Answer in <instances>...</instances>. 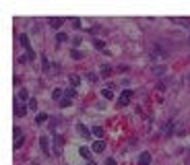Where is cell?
I'll return each mask as SVG.
<instances>
[{"instance_id":"8992f818","label":"cell","mask_w":190,"mask_h":165,"mask_svg":"<svg viewBox=\"0 0 190 165\" xmlns=\"http://www.w3.org/2000/svg\"><path fill=\"white\" fill-rule=\"evenodd\" d=\"M91 132H93V134L97 136V138H99V140H103V134H105V132H103V128H101V126H95Z\"/></svg>"},{"instance_id":"8fae6325","label":"cell","mask_w":190,"mask_h":165,"mask_svg":"<svg viewBox=\"0 0 190 165\" xmlns=\"http://www.w3.org/2000/svg\"><path fill=\"white\" fill-rule=\"evenodd\" d=\"M17 97H19V101H25V99H27V97H29V93H27V89H21V91H19V95H17Z\"/></svg>"},{"instance_id":"cb8c5ba5","label":"cell","mask_w":190,"mask_h":165,"mask_svg":"<svg viewBox=\"0 0 190 165\" xmlns=\"http://www.w3.org/2000/svg\"><path fill=\"white\" fill-rule=\"evenodd\" d=\"M87 79H89V81H95V79H97V77H95L93 72H87Z\"/></svg>"},{"instance_id":"7a4b0ae2","label":"cell","mask_w":190,"mask_h":165,"mask_svg":"<svg viewBox=\"0 0 190 165\" xmlns=\"http://www.w3.org/2000/svg\"><path fill=\"white\" fill-rule=\"evenodd\" d=\"M25 114H27V107L21 105V103H17V105H15V118H23Z\"/></svg>"},{"instance_id":"9a60e30c","label":"cell","mask_w":190,"mask_h":165,"mask_svg":"<svg viewBox=\"0 0 190 165\" xmlns=\"http://www.w3.org/2000/svg\"><path fill=\"white\" fill-rule=\"evenodd\" d=\"M93 45L97 47V50H103V47H105V43H103L101 39H93Z\"/></svg>"},{"instance_id":"6da1fadb","label":"cell","mask_w":190,"mask_h":165,"mask_svg":"<svg viewBox=\"0 0 190 165\" xmlns=\"http://www.w3.org/2000/svg\"><path fill=\"white\" fill-rule=\"evenodd\" d=\"M130 97H132V91H130V89H126V91H122V95H120L118 103H120V105H126V103L130 101Z\"/></svg>"},{"instance_id":"3957f363","label":"cell","mask_w":190,"mask_h":165,"mask_svg":"<svg viewBox=\"0 0 190 165\" xmlns=\"http://www.w3.org/2000/svg\"><path fill=\"white\" fill-rule=\"evenodd\" d=\"M139 165H151V155H149L147 151L139 155Z\"/></svg>"},{"instance_id":"277c9868","label":"cell","mask_w":190,"mask_h":165,"mask_svg":"<svg viewBox=\"0 0 190 165\" xmlns=\"http://www.w3.org/2000/svg\"><path fill=\"white\" fill-rule=\"evenodd\" d=\"M103 149H105V140H95L93 142V151L95 153H101Z\"/></svg>"},{"instance_id":"2e32d148","label":"cell","mask_w":190,"mask_h":165,"mask_svg":"<svg viewBox=\"0 0 190 165\" xmlns=\"http://www.w3.org/2000/svg\"><path fill=\"white\" fill-rule=\"evenodd\" d=\"M60 97H62V91L60 89H54L52 91V99H60Z\"/></svg>"},{"instance_id":"ac0fdd59","label":"cell","mask_w":190,"mask_h":165,"mask_svg":"<svg viewBox=\"0 0 190 165\" xmlns=\"http://www.w3.org/2000/svg\"><path fill=\"white\" fill-rule=\"evenodd\" d=\"M64 95H66V99H72V97H75V89H68Z\"/></svg>"},{"instance_id":"52a82bcc","label":"cell","mask_w":190,"mask_h":165,"mask_svg":"<svg viewBox=\"0 0 190 165\" xmlns=\"http://www.w3.org/2000/svg\"><path fill=\"white\" fill-rule=\"evenodd\" d=\"M79 153H81V157H85V159H89V157H91V153H89V149H87V147H81V149H79ZM89 161H91V159H89Z\"/></svg>"},{"instance_id":"30bf717a","label":"cell","mask_w":190,"mask_h":165,"mask_svg":"<svg viewBox=\"0 0 190 165\" xmlns=\"http://www.w3.org/2000/svg\"><path fill=\"white\" fill-rule=\"evenodd\" d=\"M110 74H112V68H110L107 64H103V66H101V77H110Z\"/></svg>"},{"instance_id":"d4e9b609","label":"cell","mask_w":190,"mask_h":165,"mask_svg":"<svg viewBox=\"0 0 190 165\" xmlns=\"http://www.w3.org/2000/svg\"><path fill=\"white\" fill-rule=\"evenodd\" d=\"M44 70H46V72L50 70V64H48V60H46V58H44Z\"/></svg>"},{"instance_id":"44dd1931","label":"cell","mask_w":190,"mask_h":165,"mask_svg":"<svg viewBox=\"0 0 190 165\" xmlns=\"http://www.w3.org/2000/svg\"><path fill=\"white\" fill-rule=\"evenodd\" d=\"M157 74H161V72H165V66H157V68H153Z\"/></svg>"},{"instance_id":"603a6c76","label":"cell","mask_w":190,"mask_h":165,"mask_svg":"<svg viewBox=\"0 0 190 165\" xmlns=\"http://www.w3.org/2000/svg\"><path fill=\"white\" fill-rule=\"evenodd\" d=\"M58 41H66V33H58Z\"/></svg>"},{"instance_id":"ffe728a7","label":"cell","mask_w":190,"mask_h":165,"mask_svg":"<svg viewBox=\"0 0 190 165\" xmlns=\"http://www.w3.org/2000/svg\"><path fill=\"white\" fill-rule=\"evenodd\" d=\"M70 54H72V58H77V60H81V58H83V54H81V52H70Z\"/></svg>"},{"instance_id":"7c38bea8","label":"cell","mask_w":190,"mask_h":165,"mask_svg":"<svg viewBox=\"0 0 190 165\" xmlns=\"http://www.w3.org/2000/svg\"><path fill=\"white\" fill-rule=\"evenodd\" d=\"M77 128H79V132H81L83 136H89V134H91V132H89V130H87V128H85L83 124H77Z\"/></svg>"},{"instance_id":"4fadbf2b","label":"cell","mask_w":190,"mask_h":165,"mask_svg":"<svg viewBox=\"0 0 190 165\" xmlns=\"http://www.w3.org/2000/svg\"><path fill=\"white\" fill-rule=\"evenodd\" d=\"M79 81H81V79H79V74H70V85H72V89L79 85Z\"/></svg>"},{"instance_id":"ba28073f","label":"cell","mask_w":190,"mask_h":165,"mask_svg":"<svg viewBox=\"0 0 190 165\" xmlns=\"http://www.w3.org/2000/svg\"><path fill=\"white\" fill-rule=\"evenodd\" d=\"M39 145H42V151H44V153L50 151V149H48V136H42V138H39Z\"/></svg>"},{"instance_id":"484cf974","label":"cell","mask_w":190,"mask_h":165,"mask_svg":"<svg viewBox=\"0 0 190 165\" xmlns=\"http://www.w3.org/2000/svg\"><path fill=\"white\" fill-rule=\"evenodd\" d=\"M105 165H116V161H114V159H107V161H105Z\"/></svg>"},{"instance_id":"e0dca14e","label":"cell","mask_w":190,"mask_h":165,"mask_svg":"<svg viewBox=\"0 0 190 165\" xmlns=\"http://www.w3.org/2000/svg\"><path fill=\"white\" fill-rule=\"evenodd\" d=\"M29 110H33V112L37 110V101L35 99H29Z\"/></svg>"},{"instance_id":"9c48e42d","label":"cell","mask_w":190,"mask_h":165,"mask_svg":"<svg viewBox=\"0 0 190 165\" xmlns=\"http://www.w3.org/2000/svg\"><path fill=\"white\" fill-rule=\"evenodd\" d=\"M46 120H48V114H44V112L35 116V122H37V124H44V122H46Z\"/></svg>"},{"instance_id":"4316f807","label":"cell","mask_w":190,"mask_h":165,"mask_svg":"<svg viewBox=\"0 0 190 165\" xmlns=\"http://www.w3.org/2000/svg\"><path fill=\"white\" fill-rule=\"evenodd\" d=\"M89 165H97V163H95V161H89Z\"/></svg>"},{"instance_id":"7402d4cb","label":"cell","mask_w":190,"mask_h":165,"mask_svg":"<svg viewBox=\"0 0 190 165\" xmlns=\"http://www.w3.org/2000/svg\"><path fill=\"white\" fill-rule=\"evenodd\" d=\"M60 105H62V107H68V105H70V99H62Z\"/></svg>"},{"instance_id":"d6986e66","label":"cell","mask_w":190,"mask_h":165,"mask_svg":"<svg viewBox=\"0 0 190 165\" xmlns=\"http://www.w3.org/2000/svg\"><path fill=\"white\" fill-rule=\"evenodd\" d=\"M23 145V136H19V138H15V149H19Z\"/></svg>"},{"instance_id":"5b68a950","label":"cell","mask_w":190,"mask_h":165,"mask_svg":"<svg viewBox=\"0 0 190 165\" xmlns=\"http://www.w3.org/2000/svg\"><path fill=\"white\" fill-rule=\"evenodd\" d=\"M62 23H64V19H62V17H56V19H50V25H52L54 29H58V27H60Z\"/></svg>"},{"instance_id":"5bb4252c","label":"cell","mask_w":190,"mask_h":165,"mask_svg":"<svg viewBox=\"0 0 190 165\" xmlns=\"http://www.w3.org/2000/svg\"><path fill=\"white\" fill-rule=\"evenodd\" d=\"M101 95H103L105 99H112V97H114V93H112V89H103V91H101Z\"/></svg>"}]
</instances>
